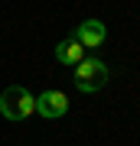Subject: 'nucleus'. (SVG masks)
I'll return each instance as SVG.
<instances>
[{
	"instance_id": "3",
	"label": "nucleus",
	"mask_w": 140,
	"mask_h": 146,
	"mask_svg": "<svg viewBox=\"0 0 140 146\" xmlns=\"http://www.w3.org/2000/svg\"><path fill=\"white\" fill-rule=\"evenodd\" d=\"M68 110V98L65 91H42L36 98V114H42L46 120H56Z\"/></svg>"
},
{
	"instance_id": "5",
	"label": "nucleus",
	"mask_w": 140,
	"mask_h": 146,
	"mask_svg": "<svg viewBox=\"0 0 140 146\" xmlns=\"http://www.w3.org/2000/svg\"><path fill=\"white\" fill-rule=\"evenodd\" d=\"M82 58H85V46H82L75 36H68V39H62V42L56 46V62H62V65H72V68H75Z\"/></svg>"
},
{
	"instance_id": "2",
	"label": "nucleus",
	"mask_w": 140,
	"mask_h": 146,
	"mask_svg": "<svg viewBox=\"0 0 140 146\" xmlns=\"http://www.w3.org/2000/svg\"><path fill=\"white\" fill-rule=\"evenodd\" d=\"M0 114L7 120H26L29 114H36V98H33L26 88H7L0 94Z\"/></svg>"
},
{
	"instance_id": "4",
	"label": "nucleus",
	"mask_w": 140,
	"mask_h": 146,
	"mask_svg": "<svg viewBox=\"0 0 140 146\" xmlns=\"http://www.w3.org/2000/svg\"><path fill=\"white\" fill-rule=\"evenodd\" d=\"M72 36L82 42L85 49H98V46H104V39H108V29H104L101 20H85V23H78V29H72Z\"/></svg>"
},
{
	"instance_id": "1",
	"label": "nucleus",
	"mask_w": 140,
	"mask_h": 146,
	"mask_svg": "<svg viewBox=\"0 0 140 146\" xmlns=\"http://www.w3.org/2000/svg\"><path fill=\"white\" fill-rule=\"evenodd\" d=\"M108 78H111L108 65H104L101 58H94V55H85L82 62L75 65V88H78V91H85V94L101 91L104 84H108Z\"/></svg>"
}]
</instances>
